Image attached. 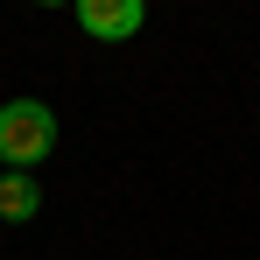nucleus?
Returning <instances> with one entry per match:
<instances>
[{
	"label": "nucleus",
	"mask_w": 260,
	"mask_h": 260,
	"mask_svg": "<svg viewBox=\"0 0 260 260\" xmlns=\"http://www.w3.org/2000/svg\"><path fill=\"white\" fill-rule=\"evenodd\" d=\"M0 176H7V169H0Z\"/></svg>",
	"instance_id": "4"
},
{
	"label": "nucleus",
	"mask_w": 260,
	"mask_h": 260,
	"mask_svg": "<svg viewBox=\"0 0 260 260\" xmlns=\"http://www.w3.org/2000/svg\"><path fill=\"white\" fill-rule=\"evenodd\" d=\"M49 148H56V113L43 99H7L0 106V169H36Z\"/></svg>",
	"instance_id": "1"
},
{
	"label": "nucleus",
	"mask_w": 260,
	"mask_h": 260,
	"mask_svg": "<svg viewBox=\"0 0 260 260\" xmlns=\"http://www.w3.org/2000/svg\"><path fill=\"white\" fill-rule=\"evenodd\" d=\"M36 211H43V183L21 176V169H7L0 176V218H7V225H28Z\"/></svg>",
	"instance_id": "3"
},
{
	"label": "nucleus",
	"mask_w": 260,
	"mask_h": 260,
	"mask_svg": "<svg viewBox=\"0 0 260 260\" xmlns=\"http://www.w3.org/2000/svg\"><path fill=\"white\" fill-rule=\"evenodd\" d=\"M71 14H78V28H85L91 43H134L148 28V7L141 0H78Z\"/></svg>",
	"instance_id": "2"
}]
</instances>
